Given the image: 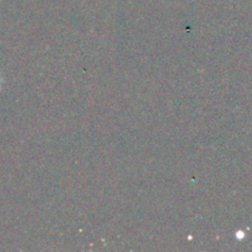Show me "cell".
Listing matches in <instances>:
<instances>
[{
  "mask_svg": "<svg viewBox=\"0 0 252 252\" xmlns=\"http://www.w3.org/2000/svg\"><path fill=\"white\" fill-rule=\"evenodd\" d=\"M0 86H1V76H0Z\"/></svg>",
  "mask_w": 252,
  "mask_h": 252,
  "instance_id": "2",
  "label": "cell"
},
{
  "mask_svg": "<svg viewBox=\"0 0 252 252\" xmlns=\"http://www.w3.org/2000/svg\"><path fill=\"white\" fill-rule=\"evenodd\" d=\"M236 236H238V239H243L245 235H244V234H243V231H238Z\"/></svg>",
  "mask_w": 252,
  "mask_h": 252,
  "instance_id": "1",
  "label": "cell"
}]
</instances>
